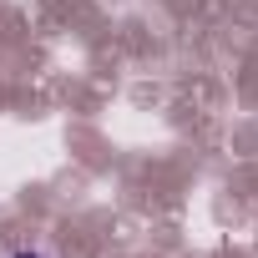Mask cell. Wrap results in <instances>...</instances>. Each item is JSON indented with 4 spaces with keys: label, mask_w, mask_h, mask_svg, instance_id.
Instances as JSON below:
<instances>
[{
    "label": "cell",
    "mask_w": 258,
    "mask_h": 258,
    "mask_svg": "<svg viewBox=\"0 0 258 258\" xmlns=\"http://www.w3.org/2000/svg\"><path fill=\"white\" fill-rule=\"evenodd\" d=\"M16 258H46V253H36V248H21V253H16Z\"/></svg>",
    "instance_id": "1"
}]
</instances>
